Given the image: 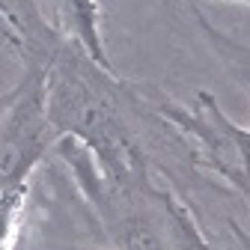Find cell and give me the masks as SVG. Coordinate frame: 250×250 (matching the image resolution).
Returning a JSON list of instances; mask_svg holds the SVG:
<instances>
[{"label": "cell", "instance_id": "obj_1", "mask_svg": "<svg viewBox=\"0 0 250 250\" xmlns=\"http://www.w3.org/2000/svg\"><path fill=\"white\" fill-rule=\"evenodd\" d=\"M45 110L57 137L78 140L107 179L152 176L143 134L155 116L149 89L119 81L72 39L45 66Z\"/></svg>", "mask_w": 250, "mask_h": 250}, {"label": "cell", "instance_id": "obj_2", "mask_svg": "<svg viewBox=\"0 0 250 250\" xmlns=\"http://www.w3.org/2000/svg\"><path fill=\"white\" fill-rule=\"evenodd\" d=\"M57 149L96 211L110 250H208L191 206L158 185L155 176L107 179L78 140L60 137Z\"/></svg>", "mask_w": 250, "mask_h": 250}, {"label": "cell", "instance_id": "obj_3", "mask_svg": "<svg viewBox=\"0 0 250 250\" xmlns=\"http://www.w3.org/2000/svg\"><path fill=\"white\" fill-rule=\"evenodd\" d=\"M191 12L197 18V27L203 30L208 48L224 62V69L238 83H244L250 89V45L227 36L224 30H217L197 6H191ZM170 119L182 134L197 140L203 164H208L221 179H227L235 191L250 197V128H238V125L221 110L214 96L206 89L197 92L194 107L176 104L170 110Z\"/></svg>", "mask_w": 250, "mask_h": 250}, {"label": "cell", "instance_id": "obj_4", "mask_svg": "<svg viewBox=\"0 0 250 250\" xmlns=\"http://www.w3.org/2000/svg\"><path fill=\"white\" fill-rule=\"evenodd\" d=\"M57 140L45 110V69L24 66L21 81L0 92V191L27 182Z\"/></svg>", "mask_w": 250, "mask_h": 250}, {"label": "cell", "instance_id": "obj_5", "mask_svg": "<svg viewBox=\"0 0 250 250\" xmlns=\"http://www.w3.org/2000/svg\"><path fill=\"white\" fill-rule=\"evenodd\" d=\"M51 9V24L60 30L66 39L78 42L102 69L113 72L107 51H104V39H102V9L99 0H48Z\"/></svg>", "mask_w": 250, "mask_h": 250}, {"label": "cell", "instance_id": "obj_6", "mask_svg": "<svg viewBox=\"0 0 250 250\" xmlns=\"http://www.w3.org/2000/svg\"><path fill=\"white\" fill-rule=\"evenodd\" d=\"M27 200H30V179L0 191V250L18 247L27 227Z\"/></svg>", "mask_w": 250, "mask_h": 250}, {"label": "cell", "instance_id": "obj_7", "mask_svg": "<svg viewBox=\"0 0 250 250\" xmlns=\"http://www.w3.org/2000/svg\"><path fill=\"white\" fill-rule=\"evenodd\" d=\"M227 227H229L227 244H211L208 241V250H250V229H244L238 221H227Z\"/></svg>", "mask_w": 250, "mask_h": 250}, {"label": "cell", "instance_id": "obj_8", "mask_svg": "<svg viewBox=\"0 0 250 250\" xmlns=\"http://www.w3.org/2000/svg\"><path fill=\"white\" fill-rule=\"evenodd\" d=\"M227 3H244V6H250V0H227Z\"/></svg>", "mask_w": 250, "mask_h": 250}]
</instances>
